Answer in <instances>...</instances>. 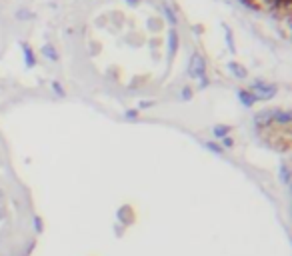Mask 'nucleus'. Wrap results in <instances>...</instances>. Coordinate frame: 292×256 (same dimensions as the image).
I'll use <instances>...</instances> for the list:
<instances>
[{
	"label": "nucleus",
	"mask_w": 292,
	"mask_h": 256,
	"mask_svg": "<svg viewBox=\"0 0 292 256\" xmlns=\"http://www.w3.org/2000/svg\"><path fill=\"white\" fill-rule=\"evenodd\" d=\"M188 74L192 78H200V84L206 86L208 80H206V62L202 58L200 52H192L190 54V62H188Z\"/></svg>",
	"instance_id": "nucleus-1"
},
{
	"label": "nucleus",
	"mask_w": 292,
	"mask_h": 256,
	"mask_svg": "<svg viewBox=\"0 0 292 256\" xmlns=\"http://www.w3.org/2000/svg\"><path fill=\"white\" fill-rule=\"evenodd\" d=\"M250 94L256 98V100H268V98H272L274 94H276V86L274 84H268V82H260V80H256L252 86H250Z\"/></svg>",
	"instance_id": "nucleus-2"
},
{
	"label": "nucleus",
	"mask_w": 292,
	"mask_h": 256,
	"mask_svg": "<svg viewBox=\"0 0 292 256\" xmlns=\"http://www.w3.org/2000/svg\"><path fill=\"white\" fill-rule=\"evenodd\" d=\"M178 32L172 28L170 32H168V56L170 58H174L176 56V50H178Z\"/></svg>",
	"instance_id": "nucleus-3"
},
{
	"label": "nucleus",
	"mask_w": 292,
	"mask_h": 256,
	"mask_svg": "<svg viewBox=\"0 0 292 256\" xmlns=\"http://www.w3.org/2000/svg\"><path fill=\"white\" fill-rule=\"evenodd\" d=\"M40 52H42V54H44V56H46L48 60H54V62L58 60V52H56V48H54L52 44H44Z\"/></svg>",
	"instance_id": "nucleus-4"
},
{
	"label": "nucleus",
	"mask_w": 292,
	"mask_h": 256,
	"mask_svg": "<svg viewBox=\"0 0 292 256\" xmlns=\"http://www.w3.org/2000/svg\"><path fill=\"white\" fill-rule=\"evenodd\" d=\"M228 68H230V72H232L234 76H238V78H246V68H242L238 62H230Z\"/></svg>",
	"instance_id": "nucleus-5"
},
{
	"label": "nucleus",
	"mask_w": 292,
	"mask_h": 256,
	"mask_svg": "<svg viewBox=\"0 0 292 256\" xmlns=\"http://www.w3.org/2000/svg\"><path fill=\"white\" fill-rule=\"evenodd\" d=\"M22 50H24V60H26V66H28V68H32V66H34V52H32V48H30L28 44H24V46H22Z\"/></svg>",
	"instance_id": "nucleus-6"
},
{
	"label": "nucleus",
	"mask_w": 292,
	"mask_h": 256,
	"mask_svg": "<svg viewBox=\"0 0 292 256\" xmlns=\"http://www.w3.org/2000/svg\"><path fill=\"white\" fill-rule=\"evenodd\" d=\"M238 96H240L242 104H246V106H250V104H252V102L256 100V98H254V96H252L250 92H246V90H240V92H238Z\"/></svg>",
	"instance_id": "nucleus-7"
},
{
	"label": "nucleus",
	"mask_w": 292,
	"mask_h": 256,
	"mask_svg": "<svg viewBox=\"0 0 292 256\" xmlns=\"http://www.w3.org/2000/svg\"><path fill=\"white\" fill-rule=\"evenodd\" d=\"M162 10H164V14H166V18L170 20V24H176V14L172 12V8L164 4V6H162Z\"/></svg>",
	"instance_id": "nucleus-8"
},
{
	"label": "nucleus",
	"mask_w": 292,
	"mask_h": 256,
	"mask_svg": "<svg viewBox=\"0 0 292 256\" xmlns=\"http://www.w3.org/2000/svg\"><path fill=\"white\" fill-rule=\"evenodd\" d=\"M226 132H228L226 126H216V128H214V134H216V136H224Z\"/></svg>",
	"instance_id": "nucleus-9"
},
{
	"label": "nucleus",
	"mask_w": 292,
	"mask_h": 256,
	"mask_svg": "<svg viewBox=\"0 0 292 256\" xmlns=\"http://www.w3.org/2000/svg\"><path fill=\"white\" fill-rule=\"evenodd\" d=\"M182 96H184V100H190V96H192V90L186 86V88L182 90Z\"/></svg>",
	"instance_id": "nucleus-10"
},
{
	"label": "nucleus",
	"mask_w": 292,
	"mask_h": 256,
	"mask_svg": "<svg viewBox=\"0 0 292 256\" xmlns=\"http://www.w3.org/2000/svg\"><path fill=\"white\" fill-rule=\"evenodd\" d=\"M52 90H56V92H58V94H60V96H62V94H64V90H62V88H60V84H58V82H54V84H52Z\"/></svg>",
	"instance_id": "nucleus-11"
},
{
	"label": "nucleus",
	"mask_w": 292,
	"mask_h": 256,
	"mask_svg": "<svg viewBox=\"0 0 292 256\" xmlns=\"http://www.w3.org/2000/svg\"><path fill=\"white\" fill-rule=\"evenodd\" d=\"M128 2H130V4H134V2H138V0H128Z\"/></svg>",
	"instance_id": "nucleus-12"
}]
</instances>
